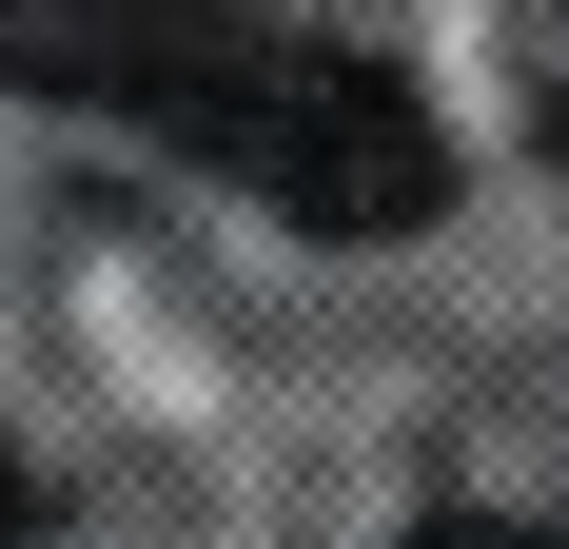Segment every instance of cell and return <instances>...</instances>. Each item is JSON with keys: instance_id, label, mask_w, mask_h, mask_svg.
I'll return each mask as SVG.
<instances>
[{"instance_id": "obj_3", "label": "cell", "mask_w": 569, "mask_h": 549, "mask_svg": "<svg viewBox=\"0 0 569 549\" xmlns=\"http://www.w3.org/2000/svg\"><path fill=\"white\" fill-rule=\"evenodd\" d=\"M0 549H20V451H0Z\"/></svg>"}, {"instance_id": "obj_1", "label": "cell", "mask_w": 569, "mask_h": 549, "mask_svg": "<svg viewBox=\"0 0 569 549\" xmlns=\"http://www.w3.org/2000/svg\"><path fill=\"white\" fill-rule=\"evenodd\" d=\"M0 59L40 99H99L138 138H197L217 177H256L295 236H432L452 217V138L393 59L236 20V0H0Z\"/></svg>"}, {"instance_id": "obj_2", "label": "cell", "mask_w": 569, "mask_h": 549, "mask_svg": "<svg viewBox=\"0 0 569 549\" xmlns=\"http://www.w3.org/2000/svg\"><path fill=\"white\" fill-rule=\"evenodd\" d=\"M550 158H569V40H550Z\"/></svg>"}]
</instances>
